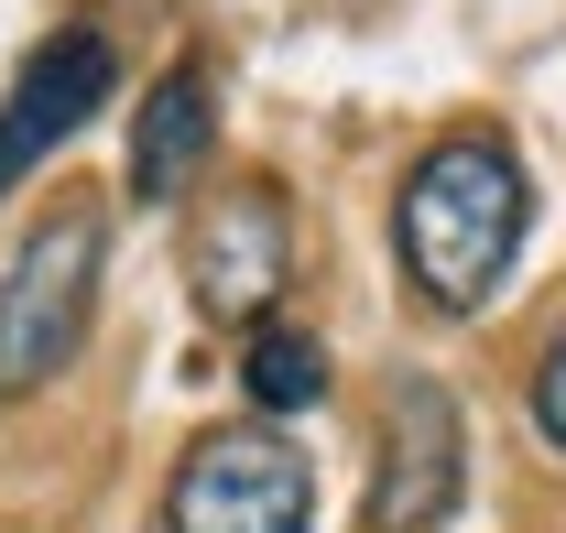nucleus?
<instances>
[{
    "mask_svg": "<svg viewBox=\"0 0 566 533\" xmlns=\"http://www.w3.org/2000/svg\"><path fill=\"white\" fill-rule=\"evenodd\" d=\"M240 382H251V403L262 414H294V403L327 393V348L305 327H251V359H240Z\"/></svg>",
    "mask_w": 566,
    "mask_h": 533,
    "instance_id": "8",
    "label": "nucleus"
},
{
    "mask_svg": "<svg viewBox=\"0 0 566 533\" xmlns=\"http://www.w3.org/2000/svg\"><path fill=\"white\" fill-rule=\"evenodd\" d=\"M218 142V109H208V66H164L132 109V207H175L197 186Z\"/></svg>",
    "mask_w": 566,
    "mask_h": 533,
    "instance_id": "7",
    "label": "nucleus"
},
{
    "mask_svg": "<svg viewBox=\"0 0 566 533\" xmlns=\"http://www.w3.org/2000/svg\"><path fill=\"white\" fill-rule=\"evenodd\" d=\"M523 218H534V186H523V164H512V142L501 132H458L436 142L415 175H403V197H392V251L415 272V294L436 316H480L501 294V272L523 251Z\"/></svg>",
    "mask_w": 566,
    "mask_h": 533,
    "instance_id": "1",
    "label": "nucleus"
},
{
    "mask_svg": "<svg viewBox=\"0 0 566 533\" xmlns=\"http://www.w3.org/2000/svg\"><path fill=\"white\" fill-rule=\"evenodd\" d=\"M469 490V425L447 382L403 370L392 403H381V468H370V501H359V533H436Z\"/></svg>",
    "mask_w": 566,
    "mask_h": 533,
    "instance_id": "4",
    "label": "nucleus"
},
{
    "mask_svg": "<svg viewBox=\"0 0 566 533\" xmlns=\"http://www.w3.org/2000/svg\"><path fill=\"white\" fill-rule=\"evenodd\" d=\"M98 262H109V207L66 197L33 218V240L0 272V403L44 393L87 348V316H98Z\"/></svg>",
    "mask_w": 566,
    "mask_h": 533,
    "instance_id": "2",
    "label": "nucleus"
},
{
    "mask_svg": "<svg viewBox=\"0 0 566 533\" xmlns=\"http://www.w3.org/2000/svg\"><path fill=\"white\" fill-rule=\"evenodd\" d=\"M186 283H197V305L218 327H262L273 316V294L294 283V218H283V197L262 175L208 197V218L186 229Z\"/></svg>",
    "mask_w": 566,
    "mask_h": 533,
    "instance_id": "5",
    "label": "nucleus"
},
{
    "mask_svg": "<svg viewBox=\"0 0 566 533\" xmlns=\"http://www.w3.org/2000/svg\"><path fill=\"white\" fill-rule=\"evenodd\" d=\"M164 533H316V479L273 425H218L164 479Z\"/></svg>",
    "mask_w": 566,
    "mask_h": 533,
    "instance_id": "3",
    "label": "nucleus"
},
{
    "mask_svg": "<svg viewBox=\"0 0 566 533\" xmlns=\"http://www.w3.org/2000/svg\"><path fill=\"white\" fill-rule=\"evenodd\" d=\"M534 436L566 458V327L545 337V359H534Z\"/></svg>",
    "mask_w": 566,
    "mask_h": 533,
    "instance_id": "9",
    "label": "nucleus"
},
{
    "mask_svg": "<svg viewBox=\"0 0 566 533\" xmlns=\"http://www.w3.org/2000/svg\"><path fill=\"white\" fill-rule=\"evenodd\" d=\"M109 87H120V55L98 44V33H55L33 66L11 76V98H0V197L55 153V142H76L98 109H109Z\"/></svg>",
    "mask_w": 566,
    "mask_h": 533,
    "instance_id": "6",
    "label": "nucleus"
}]
</instances>
